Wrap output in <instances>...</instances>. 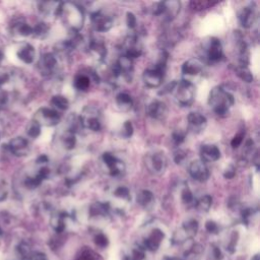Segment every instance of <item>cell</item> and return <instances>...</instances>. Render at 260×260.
<instances>
[{
  "label": "cell",
  "instance_id": "5",
  "mask_svg": "<svg viewBox=\"0 0 260 260\" xmlns=\"http://www.w3.org/2000/svg\"><path fill=\"white\" fill-rule=\"evenodd\" d=\"M61 116L56 110L49 108H41L37 111L35 115V121L38 122L41 126H55L60 122Z\"/></svg>",
  "mask_w": 260,
  "mask_h": 260
},
{
  "label": "cell",
  "instance_id": "27",
  "mask_svg": "<svg viewBox=\"0 0 260 260\" xmlns=\"http://www.w3.org/2000/svg\"><path fill=\"white\" fill-rule=\"evenodd\" d=\"M212 204V198L210 195H203L202 197H200L197 201H196V208L197 210L201 211V212H206L209 210L210 206Z\"/></svg>",
  "mask_w": 260,
  "mask_h": 260
},
{
  "label": "cell",
  "instance_id": "17",
  "mask_svg": "<svg viewBox=\"0 0 260 260\" xmlns=\"http://www.w3.org/2000/svg\"><path fill=\"white\" fill-rule=\"evenodd\" d=\"M142 79L143 82L148 86V87H158L164 79V72L151 68V69H146L143 74H142Z\"/></svg>",
  "mask_w": 260,
  "mask_h": 260
},
{
  "label": "cell",
  "instance_id": "39",
  "mask_svg": "<svg viewBox=\"0 0 260 260\" xmlns=\"http://www.w3.org/2000/svg\"><path fill=\"white\" fill-rule=\"evenodd\" d=\"M114 195L118 198L121 199H125V200H129L130 199V192L128 190L127 187L125 186H119L115 191H114Z\"/></svg>",
  "mask_w": 260,
  "mask_h": 260
},
{
  "label": "cell",
  "instance_id": "19",
  "mask_svg": "<svg viewBox=\"0 0 260 260\" xmlns=\"http://www.w3.org/2000/svg\"><path fill=\"white\" fill-rule=\"evenodd\" d=\"M203 70V62L198 58H191L184 62L182 72L186 75H197Z\"/></svg>",
  "mask_w": 260,
  "mask_h": 260
},
{
  "label": "cell",
  "instance_id": "40",
  "mask_svg": "<svg viewBox=\"0 0 260 260\" xmlns=\"http://www.w3.org/2000/svg\"><path fill=\"white\" fill-rule=\"evenodd\" d=\"M133 134V125L130 121H126L121 129V136L124 138H129Z\"/></svg>",
  "mask_w": 260,
  "mask_h": 260
},
{
  "label": "cell",
  "instance_id": "53",
  "mask_svg": "<svg viewBox=\"0 0 260 260\" xmlns=\"http://www.w3.org/2000/svg\"><path fill=\"white\" fill-rule=\"evenodd\" d=\"M2 235V230H1V228H0V236Z\"/></svg>",
  "mask_w": 260,
  "mask_h": 260
},
{
  "label": "cell",
  "instance_id": "22",
  "mask_svg": "<svg viewBox=\"0 0 260 260\" xmlns=\"http://www.w3.org/2000/svg\"><path fill=\"white\" fill-rule=\"evenodd\" d=\"M164 239V233L159 230H153L151 234L148 236V238L145 241V245L150 250H155L159 246L161 240Z\"/></svg>",
  "mask_w": 260,
  "mask_h": 260
},
{
  "label": "cell",
  "instance_id": "26",
  "mask_svg": "<svg viewBox=\"0 0 260 260\" xmlns=\"http://www.w3.org/2000/svg\"><path fill=\"white\" fill-rule=\"evenodd\" d=\"M62 143H63L64 148H66L68 150L73 149L76 145V137H75L74 132L71 130H67L62 137Z\"/></svg>",
  "mask_w": 260,
  "mask_h": 260
},
{
  "label": "cell",
  "instance_id": "2",
  "mask_svg": "<svg viewBox=\"0 0 260 260\" xmlns=\"http://www.w3.org/2000/svg\"><path fill=\"white\" fill-rule=\"evenodd\" d=\"M58 16L63 18L64 23H66L73 32H78L80 27H82L84 20L83 10L74 3H61Z\"/></svg>",
  "mask_w": 260,
  "mask_h": 260
},
{
  "label": "cell",
  "instance_id": "24",
  "mask_svg": "<svg viewBox=\"0 0 260 260\" xmlns=\"http://www.w3.org/2000/svg\"><path fill=\"white\" fill-rule=\"evenodd\" d=\"M136 201L140 206L147 208L152 205L154 201V196L149 190H141L137 193Z\"/></svg>",
  "mask_w": 260,
  "mask_h": 260
},
{
  "label": "cell",
  "instance_id": "44",
  "mask_svg": "<svg viewBox=\"0 0 260 260\" xmlns=\"http://www.w3.org/2000/svg\"><path fill=\"white\" fill-rule=\"evenodd\" d=\"M165 2H156L153 5L152 8V14L153 15H161L165 13Z\"/></svg>",
  "mask_w": 260,
  "mask_h": 260
},
{
  "label": "cell",
  "instance_id": "14",
  "mask_svg": "<svg viewBox=\"0 0 260 260\" xmlns=\"http://www.w3.org/2000/svg\"><path fill=\"white\" fill-rule=\"evenodd\" d=\"M257 17L256 8L254 7V4H250L248 6H245L239 13V21L241 25L245 28H250Z\"/></svg>",
  "mask_w": 260,
  "mask_h": 260
},
{
  "label": "cell",
  "instance_id": "1",
  "mask_svg": "<svg viewBox=\"0 0 260 260\" xmlns=\"http://www.w3.org/2000/svg\"><path fill=\"white\" fill-rule=\"evenodd\" d=\"M234 103L235 100L233 94L226 91L222 86H215L209 92L208 104L219 117L226 116L229 109L234 105Z\"/></svg>",
  "mask_w": 260,
  "mask_h": 260
},
{
  "label": "cell",
  "instance_id": "25",
  "mask_svg": "<svg viewBox=\"0 0 260 260\" xmlns=\"http://www.w3.org/2000/svg\"><path fill=\"white\" fill-rule=\"evenodd\" d=\"M165 15L167 20H172L177 16V14L180 11V2L178 1H170V2H165Z\"/></svg>",
  "mask_w": 260,
  "mask_h": 260
},
{
  "label": "cell",
  "instance_id": "3",
  "mask_svg": "<svg viewBox=\"0 0 260 260\" xmlns=\"http://www.w3.org/2000/svg\"><path fill=\"white\" fill-rule=\"evenodd\" d=\"M175 99L177 103L183 107L192 105L195 98V85L186 79L177 82L175 86Z\"/></svg>",
  "mask_w": 260,
  "mask_h": 260
},
{
  "label": "cell",
  "instance_id": "51",
  "mask_svg": "<svg viewBox=\"0 0 260 260\" xmlns=\"http://www.w3.org/2000/svg\"><path fill=\"white\" fill-rule=\"evenodd\" d=\"M205 228H206V230H207L208 232H210V233H216V231L218 230L217 224H216L214 221H212V220H208V221L206 222V224H205Z\"/></svg>",
  "mask_w": 260,
  "mask_h": 260
},
{
  "label": "cell",
  "instance_id": "30",
  "mask_svg": "<svg viewBox=\"0 0 260 260\" xmlns=\"http://www.w3.org/2000/svg\"><path fill=\"white\" fill-rule=\"evenodd\" d=\"M51 104L58 110H61V111H65L69 108V101L63 96V95H60V94H57V95H54L51 100Z\"/></svg>",
  "mask_w": 260,
  "mask_h": 260
},
{
  "label": "cell",
  "instance_id": "7",
  "mask_svg": "<svg viewBox=\"0 0 260 260\" xmlns=\"http://www.w3.org/2000/svg\"><path fill=\"white\" fill-rule=\"evenodd\" d=\"M189 174L194 180L198 182L207 181L210 175L208 168L201 159H195L191 161L189 166Z\"/></svg>",
  "mask_w": 260,
  "mask_h": 260
},
{
  "label": "cell",
  "instance_id": "34",
  "mask_svg": "<svg viewBox=\"0 0 260 260\" xmlns=\"http://www.w3.org/2000/svg\"><path fill=\"white\" fill-rule=\"evenodd\" d=\"M49 25L46 22H39L35 27H32V35L37 38H44L49 32Z\"/></svg>",
  "mask_w": 260,
  "mask_h": 260
},
{
  "label": "cell",
  "instance_id": "48",
  "mask_svg": "<svg viewBox=\"0 0 260 260\" xmlns=\"http://www.w3.org/2000/svg\"><path fill=\"white\" fill-rule=\"evenodd\" d=\"M94 241H95L96 245H99V246H101V247H105V246H107V244H108V239H107V237H106L105 235H103V234L96 235Z\"/></svg>",
  "mask_w": 260,
  "mask_h": 260
},
{
  "label": "cell",
  "instance_id": "8",
  "mask_svg": "<svg viewBox=\"0 0 260 260\" xmlns=\"http://www.w3.org/2000/svg\"><path fill=\"white\" fill-rule=\"evenodd\" d=\"M91 23L96 31H108L113 26V18L102 11L91 13Z\"/></svg>",
  "mask_w": 260,
  "mask_h": 260
},
{
  "label": "cell",
  "instance_id": "45",
  "mask_svg": "<svg viewBox=\"0 0 260 260\" xmlns=\"http://www.w3.org/2000/svg\"><path fill=\"white\" fill-rule=\"evenodd\" d=\"M126 23L129 28H134L136 26V17L132 12L126 13Z\"/></svg>",
  "mask_w": 260,
  "mask_h": 260
},
{
  "label": "cell",
  "instance_id": "42",
  "mask_svg": "<svg viewBox=\"0 0 260 260\" xmlns=\"http://www.w3.org/2000/svg\"><path fill=\"white\" fill-rule=\"evenodd\" d=\"M185 136H186V134L184 131H182L181 129H177L173 132L172 139L176 144H181L185 140Z\"/></svg>",
  "mask_w": 260,
  "mask_h": 260
},
{
  "label": "cell",
  "instance_id": "37",
  "mask_svg": "<svg viewBox=\"0 0 260 260\" xmlns=\"http://www.w3.org/2000/svg\"><path fill=\"white\" fill-rule=\"evenodd\" d=\"M26 132H27V135L30 136L31 138H37L41 134V125L38 122H36L35 120H32L28 124Z\"/></svg>",
  "mask_w": 260,
  "mask_h": 260
},
{
  "label": "cell",
  "instance_id": "20",
  "mask_svg": "<svg viewBox=\"0 0 260 260\" xmlns=\"http://www.w3.org/2000/svg\"><path fill=\"white\" fill-rule=\"evenodd\" d=\"M16 55H17L18 59L21 60L23 63L30 64L35 60L36 51H35V48L30 44H24L18 49Z\"/></svg>",
  "mask_w": 260,
  "mask_h": 260
},
{
  "label": "cell",
  "instance_id": "47",
  "mask_svg": "<svg viewBox=\"0 0 260 260\" xmlns=\"http://www.w3.org/2000/svg\"><path fill=\"white\" fill-rule=\"evenodd\" d=\"M235 175H236V169L234 166H229L223 172V177L225 179H233Z\"/></svg>",
  "mask_w": 260,
  "mask_h": 260
},
{
  "label": "cell",
  "instance_id": "31",
  "mask_svg": "<svg viewBox=\"0 0 260 260\" xmlns=\"http://www.w3.org/2000/svg\"><path fill=\"white\" fill-rule=\"evenodd\" d=\"M90 84V79L84 75V74H79L75 77L74 79V86L78 89V90H87Z\"/></svg>",
  "mask_w": 260,
  "mask_h": 260
},
{
  "label": "cell",
  "instance_id": "12",
  "mask_svg": "<svg viewBox=\"0 0 260 260\" xmlns=\"http://www.w3.org/2000/svg\"><path fill=\"white\" fill-rule=\"evenodd\" d=\"M146 114L155 120H162L168 115V107L161 101H152L146 108Z\"/></svg>",
  "mask_w": 260,
  "mask_h": 260
},
{
  "label": "cell",
  "instance_id": "35",
  "mask_svg": "<svg viewBox=\"0 0 260 260\" xmlns=\"http://www.w3.org/2000/svg\"><path fill=\"white\" fill-rule=\"evenodd\" d=\"M43 181H44L43 177H42L39 173H37L34 177H28V178H26V180H25V186H26L28 189H35V188H37L38 186H40Z\"/></svg>",
  "mask_w": 260,
  "mask_h": 260
},
{
  "label": "cell",
  "instance_id": "28",
  "mask_svg": "<svg viewBox=\"0 0 260 260\" xmlns=\"http://www.w3.org/2000/svg\"><path fill=\"white\" fill-rule=\"evenodd\" d=\"M109 209H110V206L108 203L95 202L90 206L89 213L90 215H105L108 213Z\"/></svg>",
  "mask_w": 260,
  "mask_h": 260
},
{
  "label": "cell",
  "instance_id": "21",
  "mask_svg": "<svg viewBox=\"0 0 260 260\" xmlns=\"http://www.w3.org/2000/svg\"><path fill=\"white\" fill-rule=\"evenodd\" d=\"M88 50L89 52L94 54V56L101 61L104 60L107 55V49L105 44L99 40H90L88 42Z\"/></svg>",
  "mask_w": 260,
  "mask_h": 260
},
{
  "label": "cell",
  "instance_id": "32",
  "mask_svg": "<svg viewBox=\"0 0 260 260\" xmlns=\"http://www.w3.org/2000/svg\"><path fill=\"white\" fill-rule=\"evenodd\" d=\"M236 74L245 82H252L253 81V75L251 73V71L247 68V67H243V66H237L235 68Z\"/></svg>",
  "mask_w": 260,
  "mask_h": 260
},
{
  "label": "cell",
  "instance_id": "9",
  "mask_svg": "<svg viewBox=\"0 0 260 260\" xmlns=\"http://www.w3.org/2000/svg\"><path fill=\"white\" fill-rule=\"evenodd\" d=\"M103 160L105 165L109 169V174L111 176H119L121 175L125 170V165L122 160L118 159L116 156H114L110 152H104L103 153Z\"/></svg>",
  "mask_w": 260,
  "mask_h": 260
},
{
  "label": "cell",
  "instance_id": "15",
  "mask_svg": "<svg viewBox=\"0 0 260 260\" xmlns=\"http://www.w3.org/2000/svg\"><path fill=\"white\" fill-rule=\"evenodd\" d=\"M187 120H188L189 129L195 133H199L203 131L207 125L206 117L198 112L189 113Z\"/></svg>",
  "mask_w": 260,
  "mask_h": 260
},
{
  "label": "cell",
  "instance_id": "29",
  "mask_svg": "<svg viewBox=\"0 0 260 260\" xmlns=\"http://www.w3.org/2000/svg\"><path fill=\"white\" fill-rule=\"evenodd\" d=\"M13 30L16 31L17 35L21 37H27L32 35V27L23 21L13 24Z\"/></svg>",
  "mask_w": 260,
  "mask_h": 260
},
{
  "label": "cell",
  "instance_id": "13",
  "mask_svg": "<svg viewBox=\"0 0 260 260\" xmlns=\"http://www.w3.org/2000/svg\"><path fill=\"white\" fill-rule=\"evenodd\" d=\"M222 55L223 53L220 41L216 38H210L206 46V58L210 62H217L221 59Z\"/></svg>",
  "mask_w": 260,
  "mask_h": 260
},
{
  "label": "cell",
  "instance_id": "36",
  "mask_svg": "<svg viewBox=\"0 0 260 260\" xmlns=\"http://www.w3.org/2000/svg\"><path fill=\"white\" fill-rule=\"evenodd\" d=\"M198 230V222L195 219H189L184 222L183 224V231L186 233V235H194L196 234Z\"/></svg>",
  "mask_w": 260,
  "mask_h": 260
},
{
  "label": "cell",
  "instance_id": "6",
  "mask_svg": "<svg viewBox=\"0 0 260 260\" xmlns=\"http://www.w3.org/2000/svg\"><path fill=\"white\" fill-rule=\"evenodd\" d=\"M146 166L154 174H162L168 166V158L162 151H154L146 159Z\"/></svg>",
  "mask_w": 260,
  "mask_h": 260
},
{
  "label": "cell",
  "instance_id": "43",
  "mask_svg": "<svg viewBox=\"0 0 260 260\" xmlns=\"http://www.w3.org/2000/svg\"><path fill=\"white\" fill-rule=\"evenodd\" d=\"M186 158H187V152L183 149L177 150L174 154V159H175L176 164H178V165H181Z\"/></svg>",
  "mask_w": 260,
  "mask_h": 260
},
{
  "label": "cell",
  "instance_id": "18",
  "mask_svg": "<svg viewBox=\"0 0 260 260\" xmlns=\"http://www.w3.org/2000/svg\"><path fill=\"white\" fill-rule=\"evenodd\" d=\"M200 156L203 162L215 161L220 157V150L213 144H203L200 147Z\"/></svg>",
  "mask_w": 260,
  "mask_h": 260
},
{
  "label": "cell",
  "instance_id": "46",
  "mask_svg": "<svg viewBox=\"0 0 260 260\" xmlns=\"http://www.w3.org/2000/svg\"><path fill=\"white\" fill-rule=\"evenodd\" d=\"M243 138H244V133H243V132H242V133L237 134V135L233 138V140L231 141V145H232V147H234V148L239 147V146L241 145V143L243 142Z\"/></svg>",
  "mask_w": 260,
  "mask_h": 260
},
{
  "label": "cell",
  "instance_id": "41",
  "mask_svg": "<svg viewBox=\"0 0 260 260\" xmlns=\"http://www.w3.org/2000/svg\"><path fill=\"white\" fill-rule=\"evenodd\" d=\"M181 197H182V201H183L184 203H186V204H190V203H192L193 200H194L193 193L191 192V190H190L188 187H186V188H184V189L182 190V195H181Z\"/></svg>",
  "mask_w": 260,
  "mask_h": 260
},
{
  "label": "cell",
  "instance_id": "38",
  "mask_svg": "<svg viewBox=\"0 0 260 260\" xmlns=\"http://www.w3.org/2000/svg\"><path fill=\"white\" fill-rule=\"evenodd\" d=\"M216 2H210V1H191L190 5L194 10H202L212 6Z\"/></svg>",
  "mask_w": 260,
  "mask_h": 260
},
{
  "label": "cell",
  "instance_id": "4",
  "mask_svg": "<svg viewBox=\"0 0 260 260\" xmlns=\"http://www.w3.org/2000/svg\"><path fill=\"white\" fill-rule=\"evenodd\" d=\"M78 120L82 127L91 131H100L102 128L101 114L100 111L94 107L86 106L82 110Z\"/></svg>",
  "mask_w": 260,
  "mask_h": 260
},
{
  "label": "cell",
  "instance_id": "52",
  "mask_svg": "<svg viewBox=\"0 0 260 260\" xmlns=\"http://www.w3.org/2000/svg\"><path fill=\"white\" fill-rule=\"evenodd\" d=\"M47 161H48V157H47L45 154L40 155V156L38 157V159H37V162H38V164H46Z\"/></svg>",
  "mask_w": 260,
  "mask_h": 260
},
{
  "label": "cell",
  "instance_id": "50",
  "mask_svg": "<svg viewBox=\"0 0 260 260\" xmlns=\"http://www.w3.org/2000/svg\"><path fill=\"white\" fill-rule=\"evenodd\" d=\"M7 196V188L3 180H0V201L4 200Z\"/></svg>",
  "mask_w": 260,
  "mask_h": 260
},
{
  "label": "cell",
  "instance_id": "49",
  "mask_svg": "<svg viewBox=\"0 0 260 260\" xmlns=\"http://www.w3.org/2000/svg\"><path fill=\"white\" fill-rule=\"evenodd\" d=\"M24 260H46V257L41 253H32L24 256Z\"/></svg>",
  "mask_w": 260,
  "mask_h": 260
},
{
  "label": "cell",
  "instance_id": "23",
  "mask_svg": "<svg viewBox=\"0 0 260 260\" xmlns=\"http://www.w3.org/2000/svg\"><path fill=\"white\" fill-rule=\"evenodd\" d=\"M116 104H117V107L119 108V110H121L123 112H127V111L131 110V108L133 106V101L128 93L120 92L116 96Z\"/></svg>",
  "mask_w": 260,
  "mask_h": 260
},
{
  "label": "cell",
  "instance_id": "33",
  "mask_svg": "<svg viewBox=\"0 0 260 260\" xmlns=\"http://www.w3.org/2000/svg\"><path fill=\"white\" fill-rule=\"evenodd\" d=\"M51 223L54 228V230L58 233L63 232V230L65 229V221H64V215L62 213H57L55 215H53Z\"/></svg>",
  "mask_w": 260,
  "mask_h": 260
},
{
  "label": "cell",
  "instance_id": "11",
  "mask_svg": "<svg viewBox=\"0 0 260 260\" xmlns=\"http://www.w3.org/2000/svg\"><path fill=\"white\" fill-rule=\"evenodd\" d=\"M8 149L16 156H24L29 151V144L25 138L18 136L9 141Z\"/></svg>",
  "mask_w": 260,
  "mask_h": 260
},
{
  "label": "cell",
  "instance_id": "16",
  "mask_svg": "<svg viewBox=\"0 0 260 260\" xmlns=\"http://www.w3.org/2000/svg\"><path fill=\"white\" fill-rule=\"evenodd\" d=\"M142 54V48L136 36H128L125 40V56L131 60L138 58Z\"/></svg>",
  "mask_w": 260,
  "mask_h": 260
},
{
  "label": "cell",
  "instance_id": "10",
  "mask_svg": "<svg viewBox=\"0 0 260 260\" xmlns=\"http://www.w3.org/2000/svg\"><path fill=\"white\" fill-rule=\"evenodd\" d=\"M57 67V58L53 53L44 54L39 61V69L43 75H51Z\"/></svg>",
  "mask_w": 260,
  "mask_h": 260
}]
</instances>
